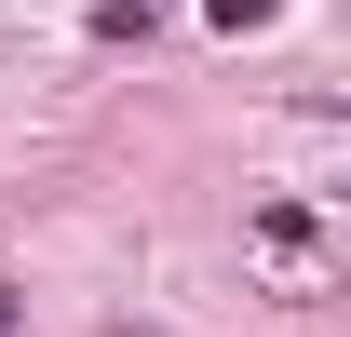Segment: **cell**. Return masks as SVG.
Listing matches in <instances>:
<instances>
[{
	"label": "cell",
	"instance_id": "obj_1",
	"mask_svg": "<svg viewBox=\"0 0 351 337\" xmlns=\"http://www.w3.org/2000/svg\"><path fill=\"white\" fill-rule=\"evenodd\" d=\"M217 27H270V0H217Z\"/></svg>",
	"mask_w": 351,
	"mask_h": 337
}]
</instances>
